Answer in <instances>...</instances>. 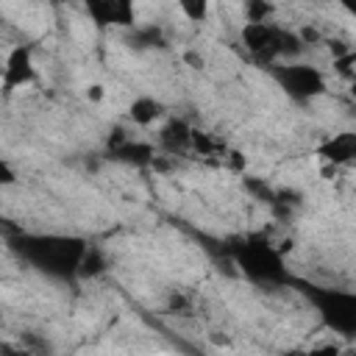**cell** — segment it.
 Segmentation results:
<instances>
[{"instance_id":"obj_1","label":"cell","mask_w":356,"mask_h":356,"mask_svg":"<svg viewBox=\"0 0 356 356\" xmlns=\"http://www.w3.org/2000/svg\"><path fill=\"white\" fill-rule=\"evenodd\" d=\"M8 248L19 261L53 281H75L81 278L83 259L89 253V239L78 234H31L17 231L8 236Z\"/></svg>"},{"instance_id":"obj_2","label":"cell","mask_w":356,"mask_h":356,"mask_svg":"<svg viewBox=\"0 0 356 356\" xmlns=\"http://www.w3.org/2000/svg\"><path fill=\"white\" fill-rule=\"evenodd\" d=\"M228 259L234 261V267L259 286H270V289H281V286H295V275L286 267L284 250L275 248L264 234H248L239 239H231L225 245Z\"/></svg>"},{"instance_id":"obj_3","label":"cell","mask_w":356,"mask_h":356,"mask_svg":"<svg viewBox=\"0 0 356 356\" xmlns=\"http://www.w3.org/2000/svg\"><path fill=\"white\" fill-rule=\"evenodd\" d=\"M239 39H242V47L248 50L250 61L259 64L261 70H267L270 64H278V61H292L306 47L300 31L284 28L273 19L245 22L239 31Z\"/></svg>"},{"instance_id":"obj_4","label":"cell","mask_w":356,"mask_h":356,"mask_svg":"<svg viewBox=\"0 0 356 356\" xmlns=\"http://www.w3.org/2000/svg\"><path fill=\"white\" fill-rule=\"evenodd\" d=\"M298 292L309 300L323 328L342 339H356V292L342 286H325L295 278Z\"/></svg>"},{"instance_id":"obj_5","label":"cell","mask_w":356,"mask_h":356,"mask_svg":"<svg viewBox=\"0 0 356 356\" xmlns=\"http://www.w3.org/2000/svg\"><path fill=\"white\" fill-rule=\"evenodd\" d=\"M264 72L298 106L314 103L328 89V81H325L323 70L314 67V64H306V61H295V58L292 61H278V64H270Z\"/></svg>"},{"instance_id":"obj_6","label":"cell","mask_w":356,"mask_h":356,"mask_svg":"<svg viewBox=\"0 0 356 356\" xmlns=\"http://www.w3.org/2000/svg\"><path fill=\"white\" fill-rule=\"evenodd\" d=\"M83 11L100 31H128L136 25V0H83Z\"/></svg>"},{"instance_id":"obj_7","label":"cell","mask_w":356,"mask_h":356,"mask_svg":"<svg viewBox=\"0 0 356 356\" xmlns=\"http://www.w3.org/2000/svg\"><path fill=\"white\" fill-rule=\"evenodd\" d=\"M106 156L111 161L125 164V167H150V164H156V147L150 142H145V139L128 136L122 128H117L114 136H108Z\"/></svg>"},{"instance_id":"obj_8","label":"cell","mask_w":356,"mask_h":356,"mask_svg":"<svg viewBox=\"0 0 356 356\" xmlns=\"http://www.w3.org/2000/svg\"><path fill=\"white\" fill-rule=\"evenodd\" d=\"M36 81V64H33V47L31 44H17L6 56L3 67V89L14 92Z\"/></svg>"},{"instance_id":"obj_9","label":"cell","mask_w":356,"mask_h":356,"mask_svg":"<svg viewBox=\"0 0 356 356\" xmlns=\"http://www.w3.org/2000/svg\"><path fill=\"white\" fill-rule=\"evenodd\" d=\"M328 167H350L356 164V131H337L331 136H325L317 150H314Z\"/></svg>"},{"instance_id":"obj_10","label":"cell","mask_w":356,"mask_h":356,"mask_svg":"<svg viewBox=\"0 0 356 356\" xmlns=\"http://www.w3.org/2000/svg\"><path fill=\"white\" fill-rule=\"evenodd\" d=\"M192 139H195V128L186 120H181V117H170L159 128V147L167 150V153H172V156L189 150L192 147Z\"/></svg>"},{"instance_id":"obj_11","label":"cell","mask_w":356,"mask_h":356,"mask_svg":"<svg viewBox=\"0 0 356 356\" xmlns=\"http://www.w3.org/2000/svg\"><path fill=\"white\" fill-rule=\"evenodd\" d=\"M164 114H167V106H164L159 97H153V95H136V97L128 103V120H131L134 125H139V128L156 125Z\"/></svg>"},{"instance_id":"obj_12","label":"cell","mask_w":356,"mask_h":356,"mask_svg":"<svg viewBox=\"0 0 356 356\" xmlns=\"http://www.w3.org/2000/svg\"><path fill=\"white\" fill-rule=\"evenodd\" d=\"M125 42H128L131 50H139V53L164 50L167 47V36H164V31L159 25H134V28H128Z\"/></svg>"},{"instance_id":"obj_13","label":"cell","mask_w":356,"mask_h":356,"mask_svg":"<svg viewBox=\"0 0 356 356\" xmlns=\"http://www.w3.org/2000/svg\"><path fill=\"white\" fill-rule=\"evenodd\" d=\"M242 14H245V22H264V19H273L275 3H270V0H242Z\"/></svg>"},{"instance_id":"obj_14","label":"cell","mask_w":356,"mask_h":356,"mask_svg":"<svg viewBox=\"0 0 356 356\" xmlns=\"http://www.w3.org/2000/svg\"><path fill=\"white\" fill-rule=\"evenodd\" d=\"M175 6L189 22H206L211 11V0H175Z\"/></svg>"},{"instance_id":"obj_15","label":"cell","mask_w":356,"mask_h":356,"mask_svg":"<svg viewBox=\"0 0 356 356\" xmlns=\"http://www.w3.org/2000/svg\"><path fill=\"white\" fill-rule=\"evenodd\" d=\"M334 70H337L339 78L356 81V53H350V50L337 53V56H334Z\"/></svg>"},{"instance_id":"obj_16","label":"cell","mask_w":356,"mask_h":356,"mask_svg":"<svg viewBox=\"0 0 356 356\" xmlns=\"http://www.w3.org/2000/svg\"><path fill=\"white\" fill-rule=\"evenodd\" d=\"M106 270V259H103V253L92 245L89 248V253H86V259H83V270H81V278H92V275H100Z\"/></svg>"},{"instance_id":"obj_17","label":"cell","mask_w":356,"mask_h":356,"mask_svg":"<svg viewBox=\"0 0 356 356\" xmlns=\"http://www.w3.org/2000/svg\"><path fill=\"white\" fill-rule=\"evenodd\" d=\"M0 184H3V186L17 184V172H14V167H11L8 159H0Z\"/></svg>"},{"instance_id":"obj_18","label":"cell","mask_w":356,"mask_h":356,"mask_svg":"<svg viewBox=\"0 0 356 356\" xmlns=\"http://www.w3.org/2000/svg\"><path fill=\"white\" fill-rule=\"evenodd\" d=\"M334 3H337V6H339L345 14H350V17L356 19V0H334Z\"/></svg>"},{"instance_id":"obj_19","label":"cell","mask_w":356,"mask_h":356,"mask_svg":"<svg viewBox=\"0 0 356 356\" xmlns=\"http://www.w3.org/2000/svg\"><path fill=\"white\" fill-rule=\"evenodd\" d=\"M89 95H92V97H95V100H97V97H100V95H103V92H100V86H92V89H89Z\"/></svg>"},{"instance_id":"obj_20","label":"cell","mask_w":356,"mask_h":356,"mask_svg":"<svg viewBox=\"0 0 356 356\" xmlns=\"http://www.w3.org/2000/svg\"><path fill=\"white\" fill-rule=\"evenodd\" d=\"M350 97L356 100V81H350Z\"/></svg>"},{"instance_id":"obj_21","label":"cell","mask_w":356,"mask_h":356,"mask_svg":"<svg viewBox=\"0 0 356 356\" xmlns=\"http://www.w3.org/2000/svg\"><path fill=\"white\" fill-rule=\"evenodd\" d=\"M42 3H58V0H42Z\"/></svg>"}]
</instances>
